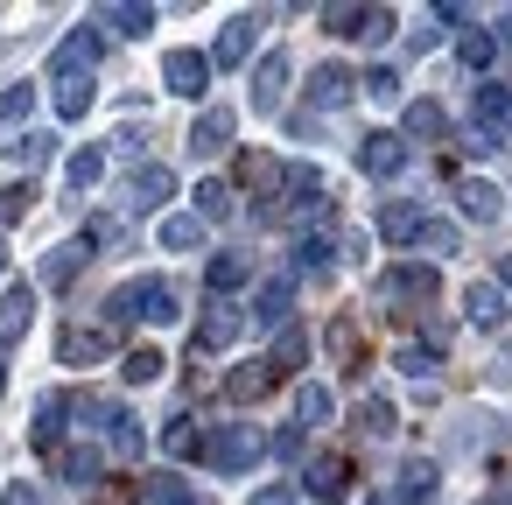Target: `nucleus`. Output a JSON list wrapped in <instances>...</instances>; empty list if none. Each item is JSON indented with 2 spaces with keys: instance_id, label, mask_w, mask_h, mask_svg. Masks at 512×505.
Listing matches in <instances>:
<instances>
[{
  "instance_id": "obj_1",
  "label": "nucleus",
  "mask_w": 512,
  "mask_h": 505,
  "mask_svg": "<svg viewBox=\"0 0 512 505\" xmlns=\"http://www.w3.org/2000/svg\"><path fill=\"white\" fill-rule=\"evenodd\" d=\"M176 323L183 316V302H176V288L162 281V274H141V281H127V288H113V302H106V323Z\"/></svg>"
},
{
  "instance_id": "obj_2",
  "label": "nucleus",
  "mask_w": 512,
  "mask_h": 505,
  "mask_svg": "<svg viewBox=\"0 0 512 505\" xmlns=\"http://www.w3.org/2000/svg\"><path fill=\"white\" fill-rule=\"evenodd\" d=\"M358 169H365L372 183H393V176L407 169V134H386V127L358 134Z\"/></svg>"
},
{
  "instance_id": "obj_3",
  "label": "nucleus",
  "mask_w": 512,
  "mask_h": 505,
  "mask_svg": "<svg viewBox=\"0 0 512 505\" xmlns=\"http://www.w3.org/2000/svg\"><path fill=\"white\" fill-rule=\"evenodd\" d=\"M358 85H365V78H351L344 64H316V71H309V85H302V99H309L316 113H344V106L358 99Z\"/></svg>"
},
{
  "instance_id": "obj_4",
  "label": "nucleus",
  "mask_w": 512,
  "mask_h": 505,
  "mask_svg": "<svg viewBox=\"0 0 512 505\" xmlns=\"http://www.w3.org/2000/svg\"><path fill=\"white\" fill-rule=\"evenodd\" d=\"M162 85H169L176 99H204V92H211V57H204V50H169V57H162Z\"/></svg>"
},
{
  "instance_id": "obj_5",
  "label": "nucleus",
  "mask_w": 512,
  "mask_h": 505,
  "mask_svg": "<svg viewBox=\"0 0 512 505\" xmlns=\"http://www.w3.org/2000/svg\"><path fill=\"white\" fill-rule=\"evenodd\" d=\"M253 456H260V435H253L246 421H225V428L204 442V463H211V470H246Z\"/></svg>"
},
{
  "instance_id": "obj_6",
  "label": "nucleus",
  "mask_w": 512,
  "mask_h": 505,
  "mask_svg": "<svg viewBox=\"0 0 512 505\" xmlns=\"http://www.w3.org/2000/svg\"><path fill=\"white\" fill-rule=\"evenodd\" d=\"M470 127H484L491 141H505V134H512V85L484 78V85L470 92Z\"/></svg>"
},
{
  "instance_id": "obj_7",
  "label": "nucleus",
  "mask_w": 512,
  "mask_h": 505,
  "mask_svg": "<svg viewBox=\"0 0 512 505\" xmlns=\"http://www.w3.org/2000/svg\"><path fill=\"white\" fill-rule=\"evenodd\" d=\"M253 43H260V15H232V22L218 29V43H211V64H218V71H239V64L253 57Z\"/></svg>"
},
{
  "instance_id": "obj_8",
  "label": "nucleus",
  "mask_w": 512,
  "mask_h": 505,
  "mask_svg": "<svg viewBox=\"0 0 512 505\" xmlns=\"http://www.w3.org/2000/svg\"><path fill=\"white\" fill-rule=\"evenodd\" d=\"M239 183L253 190V204H260V211H274V197H288V169H281L274 155H260V148L239 162Z\"/></svg>"
},
{
  "instance_id": "obj_9",
  "label": "nucleus",
  "mask_w": 512,
  "mask_h": 505,
  "mask_svg": "<svg viewBox=\"0 0 512 505\" xmlns=\"http://www.w3.org/2000/svg\"><path fill=\"white\" fill-rule=\"evenodd\" d=\"M435 491H442V477H435L428 456H407L393 470V505H435Z\"/></svg>"
},
{
  "instance_id": "obj_10",
  "label": "nucleus",
  "mask_w": 512,
  "mask_h": 505,
  "mask_svg": "<svg viewBox=\"0 0 512 505\" xmlns=\"http://www.w3.org/2000/svg\"><path fill=\"white\" fill-rule=\"evenodd\" d=\"M92 64H99V36H92V29H78V36H64V43L50 50L57 85H64V78H92Z\"/></svg>"
},
{
  "instance_id": "obj_11",
  "label": "nucleus",
  "mask_w": 512,
  "mask_h": 505,
  "mask_svg": "<svg viewBox=\"0 0 512 505\" xmlns=\"http://www.w3.org/2000/svg\"><path fill=\"white\" fill-rule=\"evenodd\" d=\"M281 92H288V57L267 50V57L253 64V113H281Z\"/></svg>"
},
{
  "instance_id": "obj_12",
  "label": "nucleus",
  "mask_w": 512,
  "mask_h": 505,
  "mask_svg": "<svg viewBox=\"0 0 512 505\" xmlns=\"http://www.w3.org/2000/svg\"><path fill=\"white\" fill-rule=\"evenodd\" d=\"M456 211H463L470 225H498V218H505V190L484 183V176H470V183L456 190Z\"/></svg>"
},
{
  "instance_id": "obj_13",
  "label": "nucleus",
  "mask_w": 512,
  "mask_h": 505,
  "mask_svg": "<svg viewBox=\"0 0 512 505\" xmlns=\"http://www.w3.org/2000/svg\"><path fill=\"white\" fill-rule=\"evenodd\" d=\"M92 253H99V246H92L85 232H78V239H64V246H50V260H43V288H71V281H78V267H85Z\"/></svg>"
},
{
  "instance_id": "obj_14",
  "label": "nucleus",
  "mask_w": 512,
  "mask_h": 505,
  "mask_svg": "<svg viewBox=\"0 0 512 505\" xmlns=\"http://www.w3.org/2000/svg\"><path fill=\"white\" fill-rule=\"evenodd\" d=\"M85 414H92V428H99V435H113V442H120V456H141V428H134V414H127V407H113V400H85Z\"/></svg>"
},
{
  "instance_id": "obj_15",
  "label": "nucleus",
  "mask_w": 512,
  "mask_h": 505,
  "mask_svg": "<svg viewBox=\"0 0 512 505\" xmlns=\"http://www.w3.org/2000/svg\"><path fill=\"white\" fill-rule=\"evenodd\" d=\"M29 323H36V288H29V281H15L8 295H0V344H22V337H29Z\"/></svg>"
},
{
  "instance_id": "obj_16",
  "label": "nucleus",
  "mask_w": 512,
  "mask_h": 505,
  "mask_svg": "<svg viewBox=\"0 0 512 505\" xmlns=\"http://www.w3.org/2000/svg\"><path fill=\"white\" fill-rule=\"evenodd\" d=\"M225 148H232V113H225V106H204L197 127H190V155L211 162V155H225Z\"/></svg>"
},
{
  "instance_id": "obj_17",
  "label": "nucleus",
  "mask_w": 512,
  "mask_h": 505,
  "mask_svg": "<svg viewBox=\"0 0 512 505\" xmlns=\"http://www.w3.org/2000/svg\"><path fill=\"white\" fill-rule=\"evenodd\" d=\"M302 484H309L323 505H337V498H351V463H344V456H316V463L302 470Z\"/></svg>"
},
{
  "instance_id": "obj_18",
  "label": "nucleus",
  "mask_w": 512,
  "mask_h": 505,
  "mask_svg": "<svg viewBox=\"0 0 512 505\" xmlns=\"http://www.w3.org/2000/svg\"><path fill=\"white\" fill-rule=\"evenodd\" d=\"M169 197H176V176H169L162 162L134 169V183H127V204H134V211H155V204H169Z\"/></svg>"
},
{
  "instance_id": "obj_19",
  "label": "nucleus",
  "mask_w": 512,
  "mask_h": 505,
  "mask_svg": "<svg viewBox=\"0 0 512 505\" xmlns=\"http://www.w3.org/2000/svg\"><path fill=\"white\" fill-rule=\"evenodd\" d=\"M463 309H470L477 330H505V288L498 281H470L463 288Z\"/></svg>"
},
{
  "instance_id": "obj_20",
  "label": "nucleus",
  "mask_w": 512,
  "mask_h": 505,
  "mask_svg": "<svg viewBox=\"0 0 512 505\" xmlns=\"http://www.w3.org/2000/svg\"><path fill=\"white\" fill-rule=\"evenodd\" d=\"M323 344H330V358H337V365H344L351 379L365 372V337H358V323H351V316H330V330H323Z\"/></svg>"
},
{
  "instance_id": "obj_21",
  "label": "nucleus",
  "mask_w": 512,
  "mask_h": 505,
  "mask_svg": "<svg viewBox=\"0 0 512 505\" xmlns=\"http://www.w3.org/2000/svg\"><path fill=\"white\" fill-rule=\"evenodd\" d=\"M288 316H295V281H267V288L253 295V323H260V330H281Z\"/></svg>"
},
{
  "instance_id": "obj_22",
  "label": "nucleus",
  "mask_w": 512,
  "mask_h": 505,
  "mask_svg": "<svg viewBox=\"0 0 512 505\" xmlns=\"http://www.w3.org/2000/svg\"><path fill=\"white\" fill-rule=\"evenodd\" d=\"M57 358H64V365H99V358H106V330H78V323H71V330L57 337Z\"/></svg>"
},
{
  "instance_id": "obj_23",
  "label": "nucleus",
  "mask_w": 512,
  "mask_h": 505,
  "mask_svg": "<svg viewBox=\"0 0 512 505\" xmlns=\"http://www.w3.org/2000/svg\"><path fill=\"white\" fill-rule=\"evenodd\" d=\"M274 379H281V372H274V358H246V365L225 379V393H232V400H260Z\"/></svg>"
},
{
  "instance_id": "obj_24",
  "label": "nucleus",
  "mask_w": 512,
  "mask_h": 505,
  "mask_svg": "<svg viewBox=\"0 0 512 505\" xmlns=\"http://www.w3.org/2000/svg\"><path fill=\"white\" fill-rule=\"evenodd\" d=\"M99 176H106V148H78V155H64V183H71V197H85Z\"/></svg>"
},
{
  "instance_id": "obj_25",
  "label": "nucleus",
  "mask_w": 512,
  "mask_h": 505,
  "mask_svg": "<svg viewBox=\"0 0 512 505\" xmlns=\"http://www.w3.org/2000/svg\"><path fill=\"white\" fill-rule=\"evenodd\" d=\"M162 246H169V253H197V246H204V218H197V211H169V218H162Z\"/></svg>"
},
{
  "instance_id": "obj_26",
  "label": "nucleus",
  "mask_w": 512,
  "mask_h": 505,
  "mask_svg": "<svg viewBox=\"0 0 512 505\" xmlns=\"http://www.w3.org/2000/svg\"><path fill=\"white\" fill-rule=\"evenodd\" d=\"M456 57H463V71H477V78H484V71L498 64V36H491V29H463Z\"/></svg>"
},
{
  "instance_id": "obj_27",
  "label": "nucleus",
  "mask_w": 512,
  "mask_h": 505,
  "mask_svg": "<svg viewBox=\"0 0 512 505\" xmlns=\"http://www.w3.org/2000/svg\"><path fill=\"white\" fill-rule=\"evenodd\" d=\"M442 134H449V113L435 99H414L407 106V141H442Z\"/></svg>"
},
{
  "instance_id": "obj_28",
  "label": "nucleus",
  "mask_w": 512,
  "mask_h": 505,
  "mask_svg": "<svg viewBox=\"0 0 512 505\" xmlns=\"http://www.w3.org/2000/svg\"><path fill=\"white\" fill-rule=\"evenodd\" d=\"M330 267H337V239H323V232L295 239V274H330Z\"/></svg>"
},
{
  "instance_id": "obj_29",
  "label": "nucleus",
  "mask_w": 512,
  "mask_h": 505,
  "mask_svg": "<svg viewBox=\"0 0 512 505\" xmlns=\"http://www.w3.org/2000/svg\"><path fill=\"white\" fill-rule=\"evenodd\" d=\"M162 365H169V358H162L155 344H134V351L120 358V379H127V386H155V379H162Z\"/></svg>"
},
{
  "instance_id": "obj_30",
  "label": "nucleus",
  "mask_w": 512,
  "mask_h": 505,
  "mask_svg": "<svg viewBox=\"0 0 512 505\" xmlns=\"http://www.w3.org/2000/svg\"><path fill=\"white\" fill-rule=\"evenodd\" d=\"M330 407H337V400H330V386H316V379H302V386H295V421H302V428H323V421H330Z\"/></svg>"
},
{
  "instance_id": "obj_31",
  "label": "nucleus",
  "mask_w": 512,
  "mask_h": 505,
  "mask_svg": "<svg viewBox=\"0 0 512 505\" xmlns=\"http://www.w3.org/2000/svg\"><path fill=\"white\" fill-rule=\"evenodd\" d=\"M232 337H239V316H232V309H225V302H218V309H211V316H204V330H197V344H204V351H225V344H232Z\"/></svg>"
},
{
  "instance_id": "obj_32",
  "label": "nucleus",
  "mask_w": 512,
  "mask_h": 505,
  "mask_svg": "<svg viewBox=\"0 0 512 505\" xmlns=\"http://www.w3.org/2000/svg\"><path fill=\"white\" fill-rule=\"evenodd\" d=\"M393 365H400L407 379H435V372H442V351H435V344H400Z\"/></svg>"
},
{
  "instance_id": "obj_33",
  "label": "nucleus",
  "mask_w": 512,
  "mask_h": 505,
  "mask_svg": "<svg viewBox=\"0 0 512 505\" xmlns=\"http://www.w3.org/2000/svg\"><path fill=\"white\" fill-rule=\"evenodd\" d=\"M57 113H64V120H85V113H92V78H64V85H57Z\"/></svg>"
},
{
  "instance_id": "obj_34",
  "label": "nucleus",
  "mask_w": 512,
  "mask_h": 505,
  "mask_svg": "<svg viewBox=\"0 0 512 505\" xmlns=\"http://www.w3.org/2000/svg\"><path fill=\"white\" fill-rule=\"evenodd\" d=\"M232 288H246V253H218L211 260V295H232Z\"/></svg>"
},
{
  "instance_id": "obj_35",
  "label": "nucleus",
  "mask_w": 512,
  "mask_h": 505,
  "mask_svg": "<svg viewBox=\"0 0 512 505\" xmlns=\"http://www.w3.org/2000/svg\"><path fill=\"white\" fill-rule=\"evenodd\" d=\"M190 197H197V218H204V225H211V218H225V211H232V190H225V183H218V176H211V183H197V190H190Z\"/></svg>"
},
{
  "instance_id": "obj_36",
  "label": "nucleus",
  "mask_w": 512,
  "mask_h": 505,
  "mask_svg": "<svg viewBox=\"0 0 512 505\" xmlns=\"http://www.w3.org/2000/svg\"><path fill=\"white\" fill-rule=\"evenodd\" d=\"M386 288H393V295H435V267H393Z\"/></svg>"
},
{
  "instance_id": "obj_37",
  "label": "nucleus",
  "mask_w": 512,
  "mask_h": 505,
  "mask_svg": "<svg viewBox=\"0 0 512 505\" xmlns=\"http://www.w3.org/2000/svg\"><path fill=\"white\" fill-rule=\"evenodd\" d=\"M57 428H64V393H43V400H36V442L50 449V442H57Z\"/></svg>"
},
{
  "instance_id": "obj_38",
  "label": "nucleus",
  "mask_w": 512,
  "mask_h": 505,
  "mask_svg": "<svg viewBox=\"0 0 512 505\" xmlns=\"http://www.w3.org/2000/svg\"><path fill=\"white\" fill-rule=\"evenodd\" d=\"M162 449H169V456H197V449H204L197 421H190V414H183V421H169V428H162Z\"/></svg>"
},
{
  "instance_id": "obj_39",
  "label": "nucleus",
  "mask_w": 512,
  "mask_h": 505,
  "mask_svg": "<svg viewBox=\"0 0 512 505\" xmlns=\"http://www.w3.org/2000/svg\"><path fill=\"white\" fill-rule=\"evenodd\" d=\"M365 15H372V8H344V0H330V8H323L330 36H365Z\"/></svg>"
},
{
  "instance_id": "obj_40",
  "label": "nucleus",
  "mask_w": 512,
  "mask_h": 505,
  "mask_svg": "<svg viewBox=\"0 0 512 505\" xmlns=\"http://www.w3.org/2000/svg\"><path fill=\"white\" fill-rule=\"evenodd\" d=\"M106 22H113L120 36H134V43H141V36L155 29V8H106Z\"/></svg>"
},
{
  "instance_id": "obj_41",
  "label": "nucleus",
  "mask_w": 512,
  "mask_h": 505,
  "mask_svg": "<svg viewBox=\"0 0 512 505\" xmlns=\"http://www.w3.org/2000/svg\"><path fill=\"white\" fill-rule=\"evenodd\" d=\"M379 232H386V239H400V246H414V232H421V211H407V204H393V211L379 218Z\"/></svg>"
},
{
  "instance_id": "obj_42",
  "label": "nucleus",
  "mask_w": 512,
  "mask_h": 505,
  "mask_svg": "<svg viewBox=\"0 0 512 505\" xmlns=\"http://www.w3.org/2000/svg\"><path fill=\"white\" fill-rule=\"evenodd\" d=\"M414 246H421V253H456V225H442V218H421Z\"/></svg>"
},
{
  "instance_id": "obj_43",
  "label": "nucleus",
  "mask_w": 512,
  "mask_h": 505,
  "mask_svg": "<svg viewBox=\"0 0 512 505\" xmlns=\"http://www.w3.org/2000/svg\"><path fill=\"white\" fill-rule=\"evenodd\" d=\"M57 470H64L71 484H78V477H92V470H99V449H92V442H71V449L57 456Z\"/></svg>"
},
{
  "instance_id": "obj_44",
  "label": "nucleus",
  "mask_w": 512,
  "mask_h": 505,
  "mask_svg": "<svg viewBox=\"0 0 512 505\" xmlns=\"http://www.w3.org/2000/svg\"><path fill=\"white\" fill-rule=\"evenodd\" d=\"M29 197H36L29 183H8V190H0V232H8V225H22V218H29Z\"/></svg>"
},
{
  "instance_id": "obj_45",
  "label": "nucleus",
  "mask_w": 512,
  "mask_h": 505,
  "mask_svg": "<svg viewBox=\"0 0 512 505\" xmlns=\"http://www.w3.org/2000/svg\"><path fill=\"white\" fill-rule=\"evenodd\" d=\"M43 155H50V134H22V141H8V162H15V169H36Z\"/></svg>"
},
{
  "instance_id": "obj_46",
  "label": "nucleus",
  "mask_w": 512,
  "mask_h": 505,
  "mask_svg": "<svg viewBox=\"0 0 512 505\" xmlns=\"http://www.w3.org/2000/svg\"><path fill=\"white\" fill-rule=\"evenodd\" d=\"M365 99L372 106H400V78L393 71H365Z\"/></svg>"
},
{
  "instance_id": "obj_47",
  "label": "nucleus",
  "mask_w": 512,
  "mask_h": 505,
  "mask_svg": "<svg viewBox=\"0 0 512 505\" xmlns=\"http://www.w3.org/2000/svg\"><path fill=\"white\" fill-rule=\"evenodd\" d=\"M393 428H400L393 400H379V393H372V400H365V435H393Z\"/></svg>"
},
{
  "instance_id": "obj_48",
  "label": "nucleus",
  "mask_w": 512,
  "mask_h": 505,
  "mask_svg": "<svg viewBox=\"0 0 512 505\" xmlns=\"http://www.w3.org/2000/svg\"><path fill=\"white\" fill-rule=\"evenodd\" d=\"M29 106H36V92H29V85H15V92H0V127H15V120H29Z\"/></svg>"
},
{
  "instance_id": "obj_49",
  "label": "nucleus",
  "mask_w": 512,
  "mask_h": 505,
  "mask_svg": "<svg viewBox=\"0 0 512 505\" xmlns=\"http://www.w3.org/2000/svg\"><path fill=\"white\" fill-rule=\"evenodd\" d=\"M155 505H197V491H190L183 477H162V484H155Z\"/></svg>"
},
{
  "instance_id": "obj_50",
  "label": "nucleus",
  "mask_w": 512,
  "mask_h": 505,
  "mask_svg": "<svg viewBox=\"0 0 512 505\" xmlns=\"http://www.w3.org/2000/svg\"><path fill=\"white\" fill-rule=\"evenodd\" d=\"M92 505H141V491H134V477H120V484L92 491Z\"/></svg>"
},
{
  "instance_id": "obj_51",
  "label": "nucleus",
  "mask_w": 512,
  "mask_h": 505,
  "mask_svg": "<svg viewBox=\"0 0 512 505\" xmlns=\"http://www.w3.org/2000/svg\"><path fill=\"white\" fill-rule=\"evenodd\" d=\"M337 253H344V260H365V253H372V232H365V225H351V232L337 239Z\"/></svg>"
},
{
  "instance_id": "obj_52",
  "label": "nucleus",
  "mask_w": 512,
  "mask_h": 505,
  "mask_svg": "<svg viewBox=\"0 0 512 505\" xmlns=\"http://www.w3.org/2000/svg\"><path fill=\"white\" fill-rule=\"evenodd\" d=\"M386 36H393V15L372 8V15H365V43H386Z\"/></svg>"
},
{
  "instance_id": "obj_53",
  "label": "nucleus",
  "mask_w": 512,
  "mask_h": 505,
  "mask_svg": "<svg viewBox=\"0 0 512 505\" xmlns=\"http://www.w3.org/2000/svg\"><path fill=\"white\" fill-rule=\"evenodd\" d=\"M302 435H309L302 421H295V428H281V435H274V456H302Z\"/></svg>"
},
{
  "instance_id": "obj_54",
  "label": "nucleus",
  "mask_w": 512,
  "mask_h": 505,
  "mask_svg": "<svg viewBox=\"0 0 512 505\" xmlns=\"http://www.w3.org/2000/svg\"><path fill=\"white\" fill-rule=\"evenodd\" d=\"M253 505H295V484H260Z\"/></svg>"
},
{
  "instance_id": "obj_55",
  "label": "nucleus",
  "mask_w": 512,
  "mask_h": 505,
  "mask_svg": "<svg viewBox=\"0 0 512 505\" xmlns=\"http://www.w3.org/2000/svg\"><path fill=\"white\" fill-rule=\"evenodd\" d=\"M463 148H470V155H498V148H505V141H491V134H484V127H470V134H463Z\"/></svg>"
},
{
  "instance_id": "obj_56",
  "label": "nucleus",
  "mask_w": 512,
  "mask_h": 505,
  "mask_svg": "<svg viewBox=\"0 0 512 505\" xmlns=\"http://www.w3.org/2000/svg\"><path fill=\"white\" fill-rule=\"evenodd\" d=\"M0 505H36V491H29V484H15V491L0 498Z\"/></svg>"
},
{
  "instance_id": "obj_57",
  "label": "nucleus",
  "mask_w": 512,
  "mask_h": 505,
  "mask_svg": "<svg viewBox=\"0 0 512 505\" xmlns=\"http://www.w3.org/2000/svg\"><path fill=\"white\" fill-rule=\"evenodd\" d=\"M498 43H512V8H505V15H498Z\"/></svg>"
},
{
  "instance_id": "obj_58",
  "label": "nucleus",
  "mask_w": 512,
  "mask_h": 505,
  "mask_svg": "<svg viewBox=\"0 0 512 505\" xmlns=\"http://www.w3.org/2000/svg\"><path fill=\"white\" fill-rule=\"evenodd\" d=\"M498 288H512V253H505V267H498Z\"/></svg>"
},
{
  "instance_id": "obj_59",
  "label": "nucleus",
  "mask_w": 512,
  "mask_h": 505,
  "mask_svg": "<svg viewBox=\"0 0 512 505\" xmlns=\"http://www.w3.org/2000/svg\"><path fill=\"white\" fill-rule=\"evenodd\" d=\"M498 477H505V484H498V491H505V498H512V463H505V470H498Z\"/></svg>"
},
{
  "instance_id": "obj_60",
  "label": "nucleus",
  "mask_w": 512,
  "mask_h": 505,
  "mask_svg": "<svg viewBox=\"0 0 512 505\" xmlns=\"http://www.w3.org/2000/svg\"><path fill=\"white\" fill-rule=\"evenodd\" d=\"M358 505H393V498H386V491H372V498H358Z\"/></svg>"
},
{
  "instance_id": "obj_61",
  "label": "nucleus",
  "mask_w": 512,
  "mask_h": 505,
  "mask_svg": "<svg viewBox=\"0 0 512 505\" xmlns=\"http://www.w3.org/2000/svg\"><path fill=\"white\" fill-rule=\"evenodd\" d=\"M477 505H498V498H477Z\"/></svg>"
},
{
  "instance_id": "obj_62",
  "label": "nucleus",
  "mask_w": 512,
  "mask_h": 505,
  "mask_svg": "<svg viewBox=\"0 0 512 505\" xmlns=\"http://www.w3.org/2000/svg\"><path fill=\"white\" fill-rule=\"evenodd\" d=\"M197 505H211V498H197Z\"/></svg>"
}]
</instances>
